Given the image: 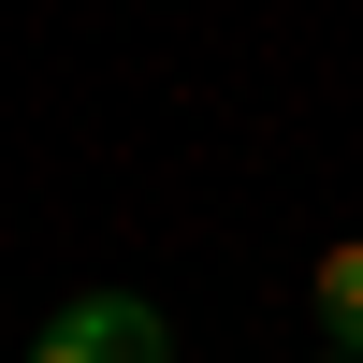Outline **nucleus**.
<instances>
[{"label":"nucleus","mask_w":363,"mask_h":363,"mask_svg":"<svg viewBox=\"0 0 363 363\" xmlns=\"http://www.w3.org/2000/svg\"><path fill=\"white\" fill-rule=\"evenodd\" d=\"M320 363H363V349H320Z\"/></svg>","instance_id":"obj_3"},{"label":"nucleus","mask_w":363,"mask_h":363,"mask_svg":"<svg viewBox=\"0 0 363 363\" xmlns=\"http://www.w3.org/2000/svg\"><path fill=\"white\" fill-rule=\"evenodd\" d=\"M29 363H174V335H160L145 291H73V306L29 335Z\"/></svg>","instance_id":"obj_1"},{"label":"nucleus","mask_w":363,"mask_h":363,"mask_svg":"<svg viewBox=\"0 0 363 363\" xmlns=\"http://www.w3.org/2000/svg\"><path fill=\"white\" fill-rule=\"evenodd\" d=\"M306 306H320V335H335V349H363V233H349V247H320Z\"/></svg>","instance_id":"obj_2"}]
</instances>
